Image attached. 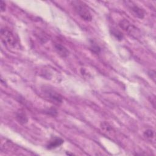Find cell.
I'll use <instances>...</instances> for the list:
<instances>
[{"label": "cell", "instance_id": "1", "mask_svg": "<svg viewBox=\"0 0 156 156\" xmlns=\"http://www.w3.org/2000/svg\"><path fill=\"white\" fill-rule=\"evenodd\" d=\"M70 4L77 15L83 20L90 21L92 20L91 12L87 4L81 1H72Z\"/></svg>", "mask_w": 156, "mask_h": 156}, {"label": "cell", "instance_id": "12", "mask_svg": "<svg viewBox=\"0 0 156 156\" xmlns=\"http://www.w3.org/2000/svg\"><path fill=\"white\" fill-rule=\"evenodd\" d=\"M90 48L92 50V51L93 52L96 53V54H98L100 52V50H101V48H99V46L93 41L91 43Z\"/></svg>", "mask_w": 156, "mask_h": 156}, {"label": "cell", "instance_id": "9", "mask_svg": "<svg viewBox=\"0 0 156 156\" xmlns=\"http://www.w3.org/2000/svg\"><path fill=\"white\" fill-rule=\"evenodd\" d=\"M16 118V119L18 120V121L20 124H26L28 121L27 116L25 114V113L21 110H20L18 112H17Z\"/></svg>", "mask_w": 156, "mask_h": 156}, {"label": "cell", "instance_id": "13", "mask_svg": "<svg viewBox=\"0 0 156 156\" xmlns=\"http://www.w3.org/2000/svg\"><path fill=\"white\" fill-rule=\"evenodd\" d=\"M46 112L49 115H52L54 116L57 114V110L55 108H50L49 110H47Z\"/></svg>", "mask_w": 156, "mask_h": 156}, {"label": "cell", "instance_id": "6", "mask_svg": "<svg viewBox=\"0 0 156 156\" xmlns=\"http://www.w3.org/2000/svg\"><path fill=\"white\" fill-rule=\"evenodd\" d=\"M64 142V140L57 136L52 137L46 145V148L48 149H53L61 146Z\"/></svg>", "mask_w": 156, "mask_h": 156}, {"label": "cell", "instance_id": "10", "mask_svg": "<svg viewBox=\"0 0 156 156\" xmlns=\"http://www.w3.org/2000/svg\"><path fill=\"white\" fill-rule=\"evenodd\" d=\"M110 32L111 34L118 40H121L123 38V35L118 30H117L116 29L113 28L110 30Z\"/></svg>", "mask_w": 156, "mask_h": 156}, {"label": "cell", "instance_id": "8", "mask_svg": "<svg viewBox=\"0 0 156 156\" xmlns=\"http://www.w3.org/2000/svg\"><path fill=\"white\" fill-rule=\"evenodd\" d=\"M100 127H101L102 131H103V132L107 133V135L112 134V132H113V127L107 122L104 121V122H101Z\"/></svg>", "mask_w": 156, "mask_h": 156}, {"label": "cell", "instance_id": "4", "mask_svg": "<svg viewBox=\"0 0 156 156\" xmlns=\"http://www.w3.org/2000/svg\"><path fill=\"white\" fill-rule=\"evenodd\" d=\"M124 2L125 5H127V8L130 11V12L135 17H137L140 19H143L144 17L145 12L143 10V9L136 5L134 2L130 1H126Z\"/></svg>", "mask_w": 156, "mask_h": 156}, {"label": "cell", "instance_id": "5", "mask_svg": "<svg viewBox=\"0 0 156 156\" xmlns=\"http://www.w3.org/2000/svg\"><path fill=\"white\" fill-rule=\"evenodd\" d=\"M119 26L122 30L129 34H134L136 32V28L126 19L122 20L119 23Z\"/></svg>", "mask_w": 156, "mask_h": 156}, {"label": "cell", "instance_id": "11", "mask_svg": "<svg viewBox=\"0 0 156 156\" xmlns=\"http://www.w3.org/2000/svg\"><path fill=\"white\" fill-rule=\"evenodd\" d=\"M143 135H144V136L146 138L149 139V140H151L152 138H154V130L152 129H147L146 130L144 131Z\"/></svg>", "mask_w": 156, "mask_h": 156}, {"label": "cell", "instance_id": "3", "mask_svg": "<svg viewBox=\"0 0 156 156\" xmlns=\"http://www.w3.org/2000/svg\"><path fill=\"white\" fill-rule=\"evenodd\" d=\"M42 93L45 98L55 105H60L63 102L62 96L51 88L44 87L42 88Z\"/></svg>", "mask_w": 156, "mask_h": 156}, {"label": "cell", "instance_id": "7", "mask_svg": "<svg viewBox=\"0 0 156 156\" xmlns=\"http://www.w3.org/2000/svg\"><path fill=\"white\" fill-rule=\"evenodd\" d=\"M54 48L57 53L62 57H66L69 55L68 50L63 45L59 43L54 44Z\"/></svg>", "mask_w": 156, "mask_h": 156}, {"label": "cell", "instance_id": "2", "mask_svg": "<svg viewBox=\"0 0 156 156\" xmlns=\"http://www.w3.org/2000/svg\"><path fill=\"white\" fill-rule=\"evenodd\" d=\"M0 34L1 41L5 46L10 49H13L17 46V40L10 30L6 27H2Z\"/></svg>", "mask_w": 156, "mask_h": 156}, {"label": "cell", "instance_id": "14", "mask_svg": "<svg viewBox=\"0 0 156 156\" xmlns=\"http://www.w3.org/2000/svg\"><path fill=\"white\" fill-rule=\"evenodd\" d=\"M5 7H6L5 3L3 1H1V12H5Z\"/></svg>", "mask_w": 156, "mask_h": 156}]
</instances>
